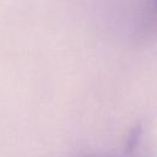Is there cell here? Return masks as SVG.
Returning <instances> with one entry per match:
<instances>
[{"instance_id":"6da1fadb","label":"cell","mask_w":157,"mask_h":157,"mask_svg":"<svg viewBox=\"0 0 157 157\" xmlns=\"http://www.w3.org/2000/svg\"><path fill=\"white\" fill-rule=\"evenodd\" d=\"M90 157H97V156H90Z\"/></svg>"}]
</instances>
